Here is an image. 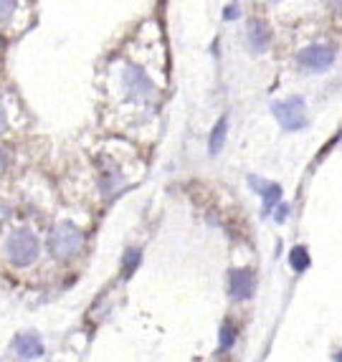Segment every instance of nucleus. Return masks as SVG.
Instances as JSON below:
<instances>
[{
    "mask_svg": "<svg viewBox=\"0 0 342 362\" xmlns=\"http://www.w3.org/2000/svg\"><path fill=\"white\" fill-rule=\"evenodd\" d=\"M84 248V233L74 223H59L48 233V251L59 261H72Z\"/></svg>",
    "mask_w": 342,
    "mask_h": 362,
    "instance_id": "f257e3e1",
    "label": "nucleus"
},
{
    "mask_svg": "<svg viewBox=\"0 0 342 362\" xmlns=\"http://www.w3.org/2000/svg\"><path fill=\"white\" fill-rule=\"evenodd\" d=\"M6 254L13 266H30L41 254V243L28 228H16L6 241Z\"/></svg>",
    "mask_w": 342,
    "mask_h": 362,
    "instance_id": "f03ea898",
    "label": "nucleus"
},
{
    "mask_svg": "<svg viewBox=\"0 0 342 362\" xmlns=\"http://www.w3.org/2000/svg\"><path fill=\"white\" fill-rule=\"evenodd\" d=\"M122 78H125V91L127 97L132 99V102H155L157 99V86L150 81V76L142 71L139 66L135 64H127L125 71H122Z\"/></svg>",
    "mask_w": 342,
    "mask_h": 362,
    "instance_id": "7ed1b4c3",
    "label": "nucleus"
},
{
    "mask_svg": "<svg viewBox=\"0 0 342 362\" xmlns=\"http://www.w3.org/2000/svg\"><path fill=\"white\" fill-rule=\"evenodd\" d=\"M274 117L284 129H289V132H297V129L307 127L304 99L292 97V99H284V102H276L274 104Z\"/></svg>",
    "mask_w": 342,
    "mask_h": 362,
    "instance_id": "20e7f679",
    "label": "nucleus"
},
{
    "mask_svg": "<svg viewBox=\"0 0 342 362\" xmlns=\"http://www.w3.org/2000/svg\"><path fill=\"white\" fill-rule=\"evenodd\" d=\"M332 59H335L332 49H330V46H322V43L307 46V49L297 56V61H300V69H304V71H309V74L327 71V69L332 66Z\"/></svg>",
    "mask_w": 342,
    "mask_h": 362,
    "instance_id": "39448f33",
    "label": "nucleus"
},
{
    "mask_svg": "<svg viewBox=\"0 0 342 362\" xmlns=\"http://www.w3.org/2000/svg\"><path fill=\"white\" fill-rule=\"evenodd\" d=\"M253 289H256V279L249 269H234L228 274V294L234 302H244L253 296Z\"/></svg>",
    "mask_w": 342,
    "mask_h": 362,
    "instance_id": "423d86ee",
    "label": "nucleus"
},
{
    "mask_svg": "<svg viewBox=\"0 0 342 362\" xmlns=\"http://www.w3.org/2000/svg\"><path fill=\"white\" fill-rule=\"evenodd\" d=\"M246 43L253 54H264L271 43V28L261 18H251L246 30Z\"/></svg>",
    "mask_w": 342,
    "mask_h": 362,
    "instance_id": "0eeeda50",
    "label": "nucleus"
},
{
    "mask_svg": "<svg viewBox=\"0 0 342 362\" xmlns=\"http://www.w3.org/2000/svg\"><path fill=\"white\" fill-rule=\"evenodd\" d=\"M249 182H251L253 190H256V193H261V198H264V213L274 211V208L279 206V200H282V187L276 185V182H266V180H261V177H256V175L249 177Z\"/></svg>",
    "mask_w": 342,
    "mask_h": 362,
    "instance_id": "6e6552de",
    "label": "nucleus"
},
{
    "mask_svg": "<svg viewBox=\"0 0 342 362\" xmlns=\"http://www.w3.org/2000/svg\"><path fill=\"white\" fill-rule=\"evenodd\" d=\"M13 347H16V352H18V355L23 357V360H36V357L43 355L41 339H38L33 332L18 334V337H16V342H13Z\"/></svg>",
    "mask_w": 342,
    "mask_h": 362,
    "instance_id": "1a4fd4ad",
    "label": "nucleus"
},
{
    "mask_svg": "<svg viewBox=\"0 0 342 362\" xmlns=\"http://www.w3.org/2000/svg\"><path fill=\"white\" fill-rule=\"evenodd\" d=\"M226 129H228V119L223 117V119H218V124L213 127V132H210V155H218V152L223 150V142H226Z\"/></svg>",
    "mask_w": 342,
    "mask_h": 362,
    "instance_id": "9d476101",
    "label": "nucleus"
},
{
    "mask_svg": "<svg viewBox=\"0 0 342 362\" xmlns=\"http://www.w3.org/2000/svg\"><path fill=\"white\" fill-rule=\"evenodd\" d=\"M139 261H142V251H139V248H127L125 264H122V276H125V279L132 276V274L137 272Z\"/></svg>",
    "mask_w": 342,
    "mask_h": 362,
    "instance_id": "9b49d317",
    "label": "nucleus"
},
{
    "mask_svg": "<svg viewBox=\"0 0 342 362\" xmlns=\"http://www.w3.org/2000/svg\"><path fill=\"white\" fill-rule=\"evenodd\" d=\"M289 264L295 272H304L307 266H309V251L304 246H295L289 251Z\"/></svg>",
    "mask_w": 342,
    "mask_h": 362,
    "instance_id": "f8f14e48",
    "label": "nucleus"
},
{
    "mask_svg": "<svg viewBox=\"0 0 342 362\" xmlns=\"http://www.w3.org/2000/svg\"><path fill=\"white\" fill-rule=\"evenodd\" d=\"M234 342H236V327L231 325V322H226V325L221 327V334H218V350L221 352L231 350Z\"/></svg>",
    "mask_w": 342,
    "mask_h": 362,
    "instance_id": "ddd939ff",
    "label": "nucleus"
},
{
    "mask_svg": "<svg viewBox=\"0 0 342 362\" xmlns=\"http://www.w3.org/2000/svg\"><path fill=\"white\" fill-rule=\"evenodd\" d=\"M120 182H122L120 170H117V168H109L107 173H104V177H102V190H104V193H112V190L117 185H120Z\"/></svg>",
    "mask_w": 342,
    "mask_h": 362,
    "instance_id": "4468645a",
    "label": "nucleus"
},
{
    "mask_svg": "<svg viewBox=\"0 0 342 362\" xmlns=\"http://www.w3.org/2000/svg\"><path fill=\"white\" fill-rule=\"evenodd\" d=\"M16 6H18V0H0V23L11 21V16L16 13Z\"/></svg>",
    "mask_w": 342,
    "mask_h": 362,
    "instance_id": "2eb2a0df",
    "label": "nucleus"
},
{
    "mask_svg": "<svg viewBox=\"0 0 342 362\" xmlns=\"http://www.w3.org/2000/svg\"><path fill=\"white\" fill-rule=\"evenodd\" d=\"M223 16H226V21H236L239 18V6H228L226 11H223Z\"/></svg>",
    "mask_w": 342,
    "mask_h": 362,
    "instance_id": "dca6fc26",
    "label": "nucleus"
},
{
    "mask_svg": "<svg viewBox=\"0 0 342 362\" xmlns=\"http://www.w3.org/2000/svg\"><path fill=\"white\" fill-rule=\"evenodd\" d=\"M287 216H289V206H287V203H282V206H279V211H276V221L282 223V221H284Z\"/></svg>",
    "mask_w": 342,
    "mask_h": 362,
    "instance_id": "f3484780",
    "label": "nucleus"
},
{
    "mask_svg": "<svg viewBox=\"0 0 342 362\" xmlns=\"http://www.w3.org/2000/svg\"><path fill=\"white\" fill-rule=\"evenodd\" d=\"M11 216V208L6 206V203H3V200H0V226L6 223V218Z\"/></svg>",
    "mask_w": 342,
    "mask_h": 362,
    "instance_id": "a211bd4d",
    "label": "nucleus"
},
{
    "mask_svg": "<svg viewBox=\"0 0 342 362\" xmlns=\"http://www.w3.org/2000/svg\"><path fill=\"white\" fill-rule=\"evenodd\" d=\"M6 122H8V117H6V107H3V104H0V132H3V129H6Z\"/></svg>",
    "mask_w": 342,
    "mask_h": 362,
    "instance_id": "6ab92c4d",
    "label": "nucleus"
}]
</instances>
